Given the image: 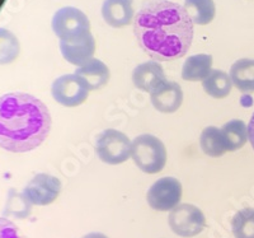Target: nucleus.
I'll return each mask as SVG.
<instances>
[{
	"instance_id": "1",
	"label": "nucleus",
	"mask_w": 254,
	"mask_h": 238,
	"mask_svg": "<svg viewBox=\"0 0 254 238\" xmlns=\"http://www.w3.org/2000/svg\"><path fill=\"white\" fill-rule=\"evenodd\" d=\"M133 33L151 59L172 61L188 53L193 40V22L185 6L168 0H149L136 14Z\"/></svg>"
},
{
	"instance_id": "2",
	"label": "nucleus",
	"mask_w": 254,
	"mask_h": 238,
	"mask_svg": "<svg viewBox=\"0 0 254 238\" xmlns=\"http://www.w3.org/2000/svg\"><path fill=\"white\" fill-rule=\"evenodd\" d=\"M51 115L44 102L27 93L0 97V148L26 153L40 147L51 130Z\"/></svg>"
},
{
	"instance_id": "3",
	"label": "nucleus",
	"mask_w": 254,
	"mask_h": 238,
	"mask_svg": "<svg viewBox=\"0 0 254 238\" xmlns=\"http://www.w3.org/2000/svg\"><path fill=\"white\" fill-rule=\"evenodd\" d=\"M131 157L137 168L145 173H159L167 164V149L159 138L141 134L132 140Z\"/></svg>"
},
{
	"instance_id": "4",
	"label": "nucleus",
	"mask_w": 254,
	"mask_h": 238,
	"mask_svg": "<svg viewBox=\"0 0 254 238\" xmlns=\"http://www.w3.org/2000/svg\"><path fill=\"white\" fill-rule=\"evenodd\" d=\"M52 31L60 42H75L90 35V22L80 9L65 6L52 18Z\"/></svg>"
},
{
	"instance_id": "5",
	"label": "nucleus",
	"mask_w": 254,
	"mask_h": 238,
	"mask_svg": "<svg viewBox=\"0 0 254 238\" xmlns=\"http://www.w3.org/2000/svg\"><path fill=\"white\" fill-rule=\"evenodd\" d=\"M131 147L132 142L126 134L115 129L102 131L95 143V151L99 159L112 165L126 162L131 157Z\"/></svg>"
},
{
	"instance_id": "6",
	"label": "nucleus",
	"mask_w": 254,
	"mask_h": 238,
	"mask_svg": "<svg viewBox=\"0 0 254 238\" xmlns=\"http://www.w3.org/2000/svg\"><path fill=\"white\" fill-rule=\"evenodd\" d=\"M168 223L179 237L190 238L205 230L206 218L202 210L192 204H179L171 210Z\"/></svg>"
},
{
	"instance_id": "7",
	"label": "nucleus",
	"mask_w": 254,
	"mask_h": 238,
	"mask_svg": "<svg viewBox=\"0 0 254 238\" xmlns=\"http://www.w3.org/2000/svg\"><path fill=\"white\" fill-rule=\"evenodd\" d=\"M182 183L174 177H162L151 185L146 200L151 209L158 212L173 210L182 199Z\"/></svg>"
},
{
	"instance_id": "8",
	"label": "nucleus",
	"mask_w": 254,
	"mask_h": 238,
	"mask_svg": "<svg viewBox=\"0 0 254 238\" xmlns=\"http://www.w3.org/2000/svg\"><path fill=\"white\" fill-rule=\"evenodd\" d=\"M52 97L65 107H76L87 101L89 90L75 74H66L54 80L51 87Z\"/></svg>"
},
{
	"instance_id": "9",
	"label": "nucleus",
	"mask_w": 254,
	"mask_h": 238,
	"mask_svg": "<svg viewBox=\"0 0 254 238\" xmlns=\"http://www.w3.org/2000/svg\"><path fill=\"white\" fill-rule=\"evenodd\" d=\"M63 185L55 176L49 173H38L24 187L23 194L32 205L45 206L52 204L60 195Z\"/></svg>"
},
{
	"instance_id": "10",
	"label": "nucleus",
	"mask_w": 254,
	"mask_h": 238,
	"mask_svg": "<svg viewBox=\"0 0 254 238\" xmlns=\"http://www.w3.org/2000/svg\"><path fill=\"white\" fill-rule=\"evenodd\" d=\"M150 99L159 112L173 113L182 106L183 90L176 81L164 80L150 93Z\"/></svg>"
},
{
	"instance_id": "11",
	"label": "nucleus",
	"mask_w": 254,
	"mask_h": 238,
	"mask_svg": "<svg viewBox=\"0 0 254 238\" xmlns=\"http://www.w3.org/2000/svg\"><path fill=\"white\" fill-rule=\"evenodd\" d=\"M164 80H167L164 69L155 60L142 63L132 72L133 85L142 92L151 93Z\"/></svg>"
},
{
	"instance_id": "12",
	"label": "nucleus",
	"mask_w": 254,
	"mask_h": 238,
	"mask_svg": "<svg viewBox=\"0 0 254 238\" xmlns=\"http://www.w3.org/2000/svg\"><path fill=\"white\" fill-rule=\"evenodd\" d=\"M132 4V0H104L102 5L104 22L113 28L128 26L135 17Z\"/></svg>"
},
{
	"instance_id": "13",
	"label": "nucleus",
	"mask_w": 254,
	"mask_h": 238,
	"mask_svg": "<svg viewBox=\"0 0 254 238\" xmlns=\"http://www.w3.org/2000/svg\"><path fill=\"white\" fill-rule=\"evenodd\" d=\"M74 74L83 81L89 92L101 89L102 87L107 84L111 78L108 67L98 59H92L84 65L79 67Z\"/></svg>"
},
{
	"instance_id": "14",
	"label": "nucleus",
	"mask_w": 254,
	"mask_h": 238,
	"mask_svg": "<svg viewBox=\"0 0 254 238\" xmlns=\"http://www.w3.org/2000/svg\"><path fill=\"white\" fill-rule=\"evenodd\" d=\"M60 51L67 63L81 67L93 59L95 53V40L90 33L75 42H60Z\"/></svg>"
},
{
	"instance_id": "15",
	"label": "nucleus",
	"mask_w": 254,
	"mask_h": 238,
	"mask_svg": "<svg viewBox=\"0 0 254 238\" xmlns=\"http://www.w3.org/2000/svg\"><path fill=\"white\" fill-rule=\"evenodd\" d=\"M212 72V56L207 54L192 55L185 61L182 78L187 81H202Z\"/></svg>"
},
{
	"instance_id": "16",
	"label": "nucleus",
	"mask_w": 254,
	"mask_h": 238,
	"mask_svg": "<svg viewBox=\"0 0 254 238\" xmlns=\"http://www.w3.org/2000/svg\"><path fill=\"white\" fill-rule=\"evenodd\" d=\"M230 78L233 85L243 93L254 92V60L240 59L231 65Z\"/></svg>"
},
{
	"instance_id": "17",
	"label": "nucleus",
	"mask_w": 254,
	"mask_h": 238,
	"mask_svg": "<svg viewBox=\"0 0 254 238\" xmlns=\"http://www.w3.org/2000/svg\"><path fill=\"white\" fill-rule=\"evenodd\" d=\"M222 137L225 140L226 151L235 152L242 149L248 142V126L243 120H231L221 128Z\"/></svg>"
},
{
	"instance_id": "18",
	"label": "nucleus",
	"mask_w": 254,
	"mask_h": 238,
	"mask_svg": "<svg viewBox=\"0 0 254 238\" xmlns=\"http://www.w3.org/2000/svg\"><path fill=\"white\" fill-rule=\"evenodd\" d=\"M202 88L212 98L221 99L230 94L233 81L229 74L222 70H212L208 77L202 80Z\"/></svg>"
},
{
	"instance_id": "19",
	"label": "nucleus",
	"mask_w": 254,
	"mask_h": 238,
	"mask_svg": "<svg viewBox=\"0 0 254 238\" xmlns=\"http://www.w3.org/2000/svg\"><path fill=\"white\" fill-rule=\"evenodd\" d=\"M199 146L206 156L212 158L221 157L228 152L221 129H217L215 126H207L203 129L199 138Z\"/></svg>"
},
{
	"instance_id": "20",
	"label": "nucleus",
	"mask_w": 254,
	"mask_h": 238,
	"mask_svg": "<svg viewBox=\"0 0 254 238\" xmlns=\"http://www.w3.org/2000/svg\"><path fill=\"white\" fill-rule=\"evenodd\" d=\"M185 9L193 24L199 26L212 22L216 14L214 0H185Z\"/></svg>"
},
{
	"instance_id": "21",
	"label": "nucleus",
	"mask_w": 254,
	"mask_h": 238,
	"mask_svg": "<svg viewBox=\"0 0 254 238\" xmlns=\"http://www.w3.org/2000/svg\"><path fill=\"white\" fill-rule=\"evenodd\" d=\"M32 212V204L22 192H17L15 190H9L8 199H6L4 215L13 217L17 219L28 218Z\"/></svg>"
},
{
	"instance_id": "22",
	"label": "nucleus",
	"mask_w": 254,
	"mask_h": 238,
	"mask_svg": "<svg viewBox=\"0 0 254 238\" xmlns=\"http://www.w3.org/2000/svg\"><path fill=\"white\" fill-rule=\"evenodd\" d=\"M231 230L235 238H254L253 208H246L235 213L231 221Z\"/></svg>"
},
{
	"instance_id": "23",
	"label": "nucleus",
	"mask_w": 254,
	"mask_h": 238,
	"mask_svg": "<svg viewBox=\"0 0 254 238\" xmlns=\"http://www.w3.org/2000/svg\"><path fill=\"white\" fill-rule=\"evenodd\" d=\"M19 41L10 31L0 28V65L10 64L19 55Z\"/></svg>"
},
{
	"instance_id": "24",
	"label": "nucleus",
	"mask_w": 254,
	"mask_h": 238,
	"mask_svg": "<svg viewBox=\"0 0 254 238\" xmlns=\"http://www.w3.org/2000/svg\"><path fill=\"white\" fill-rule=\"evenodd\" d=\"M0 238H22L19 230L13 222L6 218H0Z\"/></svg>"
},
{
	"instance_id": "25",
	"label": "nucleus",
	"mask_w": 254,
	"mask_h": 238,
	"mask_svg": "<svg viewBox=\"0 0 254 238\" xmlns=\"http://www.w3.org/2000/svg\"><path fill=\"white\" fill-rule=\"evenodd\" d=\"M248 135H249V142H251L252 147H253V149H254V112H253V115H252L251 121H249Z\"/></svg>"
},
{
	"instance_id": "26",
	"label": "nucleus",
	"mask_w": 254,
	"mask_h": 238,
	"mask_svg": "<svg viewBox=\"0 0 254 238\" xmlns=\"http://www.w3.org/2000/svg\"><path fill=\"white\" fill-rule=\"evenodd\" d=\"M81 238H108V237L106 235H103V233L92 232V233H88V235L83 236Z\"/></svg>"
}]
</instances>
